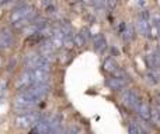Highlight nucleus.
<instances>
[{
  "label": "nucleus",
  "mask_w": 160,
  "mask_h": 134,
  "mask_svg": "<svg viewBox=\"0 0 160 134\" xmlns=\"http://www.w3.org/2000/svg\"><path fill=\"white\" fill-rule=\"evenodd\" d=\"M42 118V115L37 110H30V112H25V113H18L14 119V124L16 127L18 129H22V130H27V129H31L39 119Z\"/></svg>",
  "instance_id": "1"
},
{
  "label": "nucleus",
  "mask_w": 160,
  "mask_h": 134,
  "mask_svg": "<svg viewBox=\"0 0 160 134\" xmlns=\"http://www.w3.org/2000/svg\"><path fill=\"white\" fill-rule=\"evenodd\" d=\"M38 104H39L38 101L32 99L30 95H27L24 91H20V94L16 96V99H14V108H16L17 113L30 112V110H32Z\"/></svg>",
  "instance_id": "2"
},
{
  "label": "nucleus",
  "mask_w": 160,
  "mask_h": 134,
  "mask_svg": "<svg viewBox=\"0 0 160 134\" xmlns=\"http://www.w3.org/2000/svg\"><path fill=\"white\" fill-rule=\"evenodd\" d=\"M37 17V10L30 4H21L18 7H16L13 11H11V16H10V22L18 21V20H22V18H28L31 22L32 20Z\"/></svg>",
  "instance_id": "3"
},
{
  "label": "nucleus",
  "mask_w": 160,
  "mask_h": 134,
  "mask_svg": "<svg viewBox=\"0 0 160 134\" xmlns=\"http://www.w3.org/2000/svg\"><path fill=\"white\" fill-rule=\"evenodd\" d=\"M21 91H24L27 95H30L32 99L39 102L48 96V94L51 92V87H49V84H31L28 88L21 90Z\"/></svg>",
  "instance_id": "4"
},
{
  "label": "nucleus",
  "mask_w": 160,
  "mask_h": 134,
  "mask_svg": "<svg viewBox=\"0 0 160 134\" xmlns=\"http://www.w3.org/2000/svg\"><path fill=\"white\" fill-rule=\"evenodd\" d=\"M139 99H141V96H139V94L135 90H125L121 95V101L124 104V106L131 110L136 109V105H138Z\"/></svg>",
  "instance_id": "5"
},
{
  "label": "nucleus",
  "mask_w": 160,
  "mask_h": 134,
  "mask_svg": "<svg viewBox=\"0 0 160 134\" xmlns=\"http://www.w3.org/2000/svg\"><path fill=\"white\" fill-rule=\"evenodd\" d=\"M30 74H31L32 84H48V82H49L51 74H49V71H47V70L34 67V68H30Z\"/></svg>",
  "instance_id": "6"
},
{
  "label": "nucleus",
  "mask_w": 160,
  "mask_h": 134,
  "mask_svg": "<svg viewBox=\"0 0 160 134\" xmlns=\"http://www.w3.org/2000/svg\"><path fill=\"white\" fill-rule=\"evenodd\" d=\"M136 25H138V31L139 34H142L143 36H148L149 32V27H150V16L148 11H141L138 14L136 18Z\"/></svg>",
  "instance_id": "7"
},
{
  "label": "nucleus",
  "mask_w": 160,
  "mask_h": 134,
  "mask_svg": "<svg viewBox=\"0 0 160 134\" xmlns=\"http://www.w3.org/2000/svg\"><path fill=\"white\" fill-rule=\"evenodd\" d=\"M14 45V35L10 28H3L0 31V49H7Z\"/></svg>",
  "instance_id": "8"
},
{
  "label": "nucleus",
  "mask_w": 160,
  "mask_h": 134,
  "mask_svg": "<svg viewBox=\"0 0 160 134\" xmlns=\"http://www.w3.org/2000/svg\"><path fill=\"white\" fill-rule=\"evenodd\" d=\"M136 112H138L139 118L145 122H150V105L143 99H139L138 105H136Z\"/></svg>",
  "instance_id": "9"
},
{
  "label": "nucleus",
  "mask_w": 160,
  "mask_h": 134,
  "mask_svg": "<svg viewBox=\"0 0 160 134\" xmlns=\"http://www.w3.org/2000/svg\"><path fill=\"white\" fill-rule=\"evenodd\" d=\"M31 132L32 133H38V134H47L51 132L49 129V118H45V116H42L41 119H39L38 122H37L35 124H34L32 127H31Z\"/></svg>",
  "instance_id": "10"
},
{
  "label": "nucleus",
  "mask_w": 160,
  "mask_h": 134,
  "mask_svg": "<svg viewBox=\"0 0 160 134\" xmlns=\"http://www.w3.org/2000/svg\"><path fill=\"white\" fill-rule=\"evenodd\" d=\"M128 84H129V81H128V80L118 78V77H114V76H111L110 78L107 80V85L111 88V90H114V91L124 90V88L127 87Z\"/></svg>",
  "instance_id": "11"
},
{
  "label": "nucleus",
  "mask_w": 160,
  "mask_h": 134,
  "mask_svg": "<svg viewBox=\"0 0 160 134\" xmlns=\"http://www.w3.org/2000/svg\"><path fill=\"white\" fill-rule=\"evenodd\" d=\"M32 84V80H31V74H30V70H25L24 73L21 74V76L17 78V82H16V88L18 91L21 90H25V88H28L30 85Z\"/></svg>",
  "instance_id": "12"
},
{
  "label": "nucleus",
  "mask_w": 160,
  "mask_h": 134,
  "mask_svg": "<svg viewBox=\"0 0 160 134\" xmlns=\"http://www.w3.org/2000/svg\"><path fill=\"white\" fill-rule=\"evenodd\" d=\"M93 46L97 52H102L107 48V41H105V36L102 34H97L93 38Z\"/></svg>",
  "instance_id": "13"
},
{
  "label": "nucleus",
  "mask_w": 160,
  "mask_h": 134,
  "mask_svg": "<svg viewBox=\"0 0 160 134\" xmlns=\"http://www.w3.org/2000/svg\"><path fill=\"white\" fill-rule=\"evenodd\" d=\"M102 67H104V70L107 71L108 74H114L117 70H118V64H117V62L114 60L112 58H107L104 60V63H102Z\"/></svg>",
  "instance_id": "14"
},
{
  "label": "nucleus",
  "mask_w": 160,
  "mask_h": 134,
  "mask_svg": "<svg viewBox=\"0 0 160 134\" xmlns=\"http://www.w3.org/2000/svg\"><path fill=\"white\" fill-rule=\"evenodd\" d=\"M133 25L132 24H125L124 25V30L121 32V36L124 38L125 42H131L133 39Z\"/></svg>",
  "instance_id": "15"
},
{
  "label": "nucleus",
  "mask_w": 160,
  "mask_h": 134,
  "mask_svg": "<svg viewBox=\"0 0 160 134\" xmlns=\"http://www.w3.org/2000/svg\"><path fill=\"white\" fill-rule=\"evenodd\" d=\"M39 58V53H30V55L25 56L24 59V66L30 70V68H34L37 64V60Z\"/></svg>",
  "instance_id": "16"
},
{
  "label": "nucleus",
  "mask_w": 160,
  "mask_h": 134,
  "mask_svg": "<svg viewBox=\"0 0 160 134\" xmlns=\"http://www.w3.org/2000/svg\"><path fill=\"white\" fill-rule=\"evenodd\" d=\"M128 132L131 134H142V133L146 132V130H145L139 123H136V122H131L129 126H128Z\"/></svg>",
  "instance_id": "17"
},
{
  "label": "nucleus",
  "mask_w": 160,
  "mask_h": 134,
  "mask_svg": "<svg viewBox=\"0 0 160 134\" xmlns=\"http://www.w3.org/2000/svg\"><path fill=\"white\" fill-rule=\"evenodd\" d=\"M72 39H73V44H75V46H78V48H82V46H84V45H86V41L83 39V36L80 35V34H76V35H73Z\"/></svg>",
  "instance_id": "18"
},
{
  "label": "nucleus",
  "mask_w": 160,
  "mask_h": 134,
  "mask_svg": "<svg viewBox=\"0 0 160 134\" xmlns=\"http://www.w3.org/2000/svg\"><path fill=\"white\" fill-rule=\"evenodd\" d=\"M152 21L158 25V30H159V35H160V13H155L152 16Z\"/></svg>",
  "instance_id": "19"
},
{
  "label": "nucleus",
  "mask_w": 160,
  "mask_h": 134,
  "mask_svg": "<svg viewBox=\"0 0 160 134\" xmlns=\"http://www.w3.org/2000/svg\"><path fill=\"white\" fill-rule=\"evenodd\" d=\"M118 2H119V0H105V4L108 6V8H110V10H114V8L118 6Z\"/></svg>",
  "instance_id": "20"
},
{
  "label": "nucleus",
  "mask_w": 160,
  "mask_h": 134,
  "mask_svg": "<svg viewBox=\"0 0 160 134\" xmlns=\"http://www.w3.org/2000/svg\"><path fill=\"white\" fill-rule=\"evenodd\" d=\"M152 105L156 108V110H158V113L160 115V95H156V96H155V99H153Z\"/></svg>",
  "instance_id": "21"
},
{
  "label": "nucleus",
  "mask_w": 160,
  "mask_h": 134,
  "mask_svg": "<svg viewBox=\"0 0 160 134\" xmlns=\"http://www.w3.org/2000/svg\"><path fill=\"white\" fill-rule=\"evenodd\" d=\"M80 35L83 36V39H84L86 42L90 39V31H88V28H83L82 30V32H80Z\"/></svg>",
  "instance_id": "22"
},
{
  "label": "nucleus",
  "mask_w": 160,
  "mask_h": 134,
  "mask_svg": "<svg viewBox=\"0 0 160 134\" xmlns=\"http://www.w3.org/2000/svg\"><path fill=\"white\" fill-rule=\"evenodd\" d=\"M105 4V0H93V4L96 8H102V6Z\"/></svg>",
  "instance_id": "23"
},
{
  "label": "nucleus",
  "mask_w": 160,
  "mask_h": 134,
  "mask_svg": "<svg viewBox=\"0 0 160 134\" xmlns=\"http://www.w3.org/2000/svg\"><path fill=\"white\" fill-rule=\"evenodd\" d=\"M66 132H68V133H79L80 129H79V127H70V129H68Z\"/></svg>",
  "instance_id": "24"
},
{
  "label": "nucleus",
  "mask_w": 160,
  "mask_h": 134,
  "mask_svg": "<svg viewBox=\"0 0 160 134\" xmlns=\"http://www.w3.org/2000/svg\"><path fill=\"white\" fill-rule=\"evenodd\" d=\"M80 3L84 6H91L93 4V0H80Z\"/></svg>",
  "instance_id": "25"
},
{
  "label": "nucleus",
  "mask_w": 160,
  "mask_h": 134,
  "mask_svg": "<svg viewBox=\"0 0 160 134\" xmlns=\"http://www.w3.org/2000/svg\"><path fill=\"white\" fill-rule=\"evenodd\" d=\"M4 87H6V81L3 80L2 81V84H0V91H4Z\"/></svg>",
  "instance_id": "26"
},
{
  "label": "nucleus",
  "mask_w": 160,
  "mask_h": 134,
  "mask_svg": "<svg viewBox=\"0 0 160 134\" xmlns=\"http://www.w3.org/2000/svg\"><path fill=\"white\" fill-rule=\"evenodd\" d=\"M4 3H7V0H0V6H3Z\"/></svg>",
  "instance_id": "27"
},
{
  "label": "nucleus",
  "mask_w": 160,
  "mask_h": 134,
  "mask_svg": "<svg viewBox=\"0 0 160 134\" xmlns=\"http://www.w3.org/2000/svg\"><path fill=\"white\" fill-rule=\"evenodd\" d=\"M73 3H80V0H72Z\"/></svg>",
  "instance_id": "28"
}]
</instances>
